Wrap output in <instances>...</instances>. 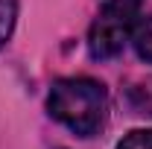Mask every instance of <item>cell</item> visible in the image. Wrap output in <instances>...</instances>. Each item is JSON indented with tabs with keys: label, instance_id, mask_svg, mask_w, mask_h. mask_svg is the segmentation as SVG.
<instances>
[{
	"label": "cell",
	"instance_id": "cell-1",
	"mask_svg": "<svg viewBox=\"0 0 152 149\" xmlns=\"http://www.w3.org/2000/svg\"><path fill=\"white\" fill-rule=\"evenodd\" d=\"M47 108L61 126L79 134V137H91L99 131L105 123L108 111V96L102 82L88 79V76H73V79H58L50 88Z\"/></svg>",
	"mask_w": 152,
	"mask_h": 149
},
{
	"label": "cell",
	"instance_id": "cell-2",
	"mask_svg": "<svg viewBox=\"0 0 152 149\" xmlns=\"http://www.w3.org/2000/svg\"><path fill=\"white\" fill-rule=\"evenodd\" d=\"M140 18V0H105L88 32V50L94 58H114Z\"/></svg>",
	"mask_w": 152,
	"mask_h": 149
},
{
	"label": "cell",
	"instance_id": "cell-3",
	"mask_svg": "<svg viewBox=\"0 0 152 149\" xmlns=\"http://www.w3.org/2000/svg\"><path fill=\"white\" fill-rule=\"evenodd\" d=\"M126 105L137 117H152V76L140 79V82H132L126 88Z\"/></svg>",
	"mask_w": 152,
	"mask_h": 149
},
{
	"label": "cell",
	"instance_id": "cell-4",
	"mask_svg": "<svg viewBox=\"0 0 152 149\" xmlns=\"http://www.w3.org/2000/svg\"><path fill=\"white\" fill-rule=\"evenodd\" d=\"M132 44H134L137 56L143 58V61H152V15H149V18H143L137 26H134Z\"/></svg>",
	"mask_w": 152,
	"mask_h": 149
},
{
	"label": "cell",
	"instance_id": "cell-5",
	"mask_svg": "<svg viewBox=\"0 0 152 149\" xmlns=\"http://www.w3.org/2000/svg\"><path fill=\"white\" fill-rule=\"evenodd\" d=\"M15 18H18V0H0V47L12 38Z\"/></svg>",
	"mask_w": 152,
	"mask_h": 149
},
{
	"label": "cell",
	"instance_id": "cell-6",
	"mask_svg": "<svg viewBox=\"0 0 152 149\" xmlns=\"http://www.w3.org/2000/svg\"><path fill=\"white\" fill-rule=\"evenodd\" d=\"M117 149H152V129H137L129 131Z\"/></svg>",
	"mask_w": 152,
	"mask_h": 149
}]
</instances>
